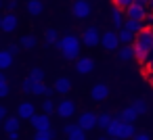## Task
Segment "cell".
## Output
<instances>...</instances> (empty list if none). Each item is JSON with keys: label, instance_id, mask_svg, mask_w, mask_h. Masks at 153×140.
Instances as JSON below:
<instances>
[{"label": "cell", "instance_id": "obj_41", "mask_svg": "<svg viewBox=\"0 0 153 140\" xmlns=\"http://www.w3.org/2000/svg\"><path fill=\"white\" fill-rule=\"evenodd\" d=\"M145 65H147V69L153 73V55H151V59H147V61H145Z\"/></svg>", "mask_w": 153, "mask_h": 140}, {"label": "cell", "instance_id": "obj_31", "mask_svg": "<svg viewBox=\"0 0 153 140\" xmlns=\"http://www.w3.org/2000/svg\"><path fill=\"white\" fill-rule=\"evenodd\" d=\"M44 40H46V44H57V42H59L57 29H46V32H44Z\"/></svg>", "mask_w": 153, "mask_h": 140}, {"label": "cell", "instance_id": "obj_36", "mask_svg": "<svg viewBox=\"0 0 153 140\" xmlns=\"http://www.w3.org/2000/svg\"><path fill=\"white\" fill-rule=\"evenodd\" d=\"M132 140H151V134L149 132H136Z\"/></svg>", "mask_w": 153, "mask_h": 140}, {"label": "cell", "instance_id": "obj_22", "mask_svg": "<svg viewBox=\"0 0 153 140\" xmlns=\"http://www.w3.org/2000/svg\"><path fill=\"white\" fill-rule=\"evenodd\" d=\"M42 11H44V4H42V0H27V13H30L32 17H38V15H42Z\"/></svg>", "mask_w": 153, "mask_h": 140}, {"label": "cell", "instance_id": "obj_10", "mask_svg": "<svg viewBox=\"0 0 153 140\" xmlns=\"http://www.w3.org/2000/svg\"><path fill=\"white\" fill-rule=\"evenodd\" d=\"M126 17H128V19H134V21H145V19L149 17V9L134 2L130 9H126Z\"/></svg>", "mask_w": 153, "mask_h": 140}, {"label": "cell", "instance_id": "obj_42", "mask_svg": "<svg viewBox=\"0 0 153 140\" xmlns=\"http://www.w3.org/2000/svg\"><path fill=\"white\" fill-rule=\"evenodd\" d=\"M0 84H7V75L2 73V69H0Z\"/></svg>", "mask_w": 153, "mask_h": 140}, {"label": "cell", "instance_id": "obj_27", "mask_svg": "<svg viewBox=\"0 0 153 140\" xmlns=\"http://www.w3.org/2000/svg\"><path fill=\"white\" fill-rule=\"evenodd\" d=\"M55 136H57V132L51 127L48 132H36V136L32 140H55Z\"/></svg>", "mask_w": 153, "mask_h": 140}, {"label": "cell", "instance_id": "obj_2", "mask_svg": "<svg viewBox=\"0 0 153 140\" xmlns=\"http://www.w3.org/2000/svg\"><path fill=\"white\" fill-rule=\"evenodd\" d=\"M59 48V52L65 57V61H78L80 59V38L76 34H65L63 38H59V42L55 44Z\"/></svg>", "mask_w": 153, "mask_h": 140}, {"label": "cell", "instance_id": "obj_4", "mask_svg": "<svg viewBox=\"0 0 153 140\" xmlns=\"http://www.w3.org/2000/svg\"><path fill=\"white\" fill-rule=\"evenodd\" d=\"M120 36H117V32H113V29H107V32H103L101 34V46L105 48V50H117L120 48Z\"/></svg>", "mask_w": 153, "mask_h": 140}, {"label": "cell", "instance_id": "obj_32", "mask_svg": "<svg viewBox=\"0 0 153 140\" xmlns=\"http://www.w3.org/2000/svg\"><path fill=\"white\" fill-rule=\"evenodd\" d=\"M30 77H32L34 82H44V69H42V67H34V69L30 71Z\"/></svg>", "mask_w": 153, "mask_h": 140}, {"label": "cell", "instance_id": "obj_9", "mask_svg": "<svg viewBox=\"0 0 153 140\" xmlns=\"http://www.w3.org/2000/svg\"><path fill=\"white\" fill-rule=\"evenodd\" d=\"M97 113H92V111H84L80 117H78V125L84 130V132H90V130H94L97 127Z\"/></svg>", "mask_w": 153, "mask_h": 140}, {"label": "cell", "instance_id": "obj_46", "mask_svg": "<svg viewBox=\"0 0 153 140\" xmlns=\"http://www.w3.org/2000/svg\"><path fill=\"white\" fill-rule=\"evenodd\" d=\"M0 29H2V17H0Z\"/></svg>", "mask_w": 153, "mask_h": 140}, {"label": "cell", "instance_id": "obj_29", "mask_svg": "<svg viewBox=\"0 0 153 140\" xmlns=\"http://www.w3.org/2000/svg\"><path fill=\"white\" fill-rule=\"evenodd\" d=\"M42 113H46V115L57 113V105H55L51 98H44V102H42Z\"/></svg>", "mask_w": 153, "mask_h": 140}, {"label": "cell", "instance_id": "obj_37", "mask_svg": "<svg viewBox=\"0 0 153 140\" xmlns=\"http://www.w3.org/2000/svg\"><path fill=\"white\" fill-rule=\"evenodd\" d=\"M9 92H11L9 82H7V84H0V98H7V96H9Z\"/></svg>", "mask_w": 153, "mask_h": 140}, {"label": "cell", "instance_id": "obj_19", "mask_svg": "<svg viewBox=\"0 0 153 140\" xmlns=\"http://www.w3.org/2000/svg\"><path fill=\"white\" fill-rule=\"evenodd\" d=\"M117 117L122 119V121H128V123H134L136 121V117H138V113H136V109L130 105V107H126V109H122L120 113H117Z\"/></svg>", "mask_w": 153, "mask_h": 140}, {"label": "cell", "instance_id": "obj_40", "mask_svg": "<svg viewBox=\"0 0 153 140\" xmlns=\"http://www.w3.org/2000/svg\"><path fill=\"white\" fill-rule=\"evenodd\" d=\"M7 136H9V140H19V130L17 132H9Z\"/></svg>", "mask_w": 153, "mask_h": 140}, {"label": "cell", "instance_id": "obj_25", "mask_svg": "<svg viewBox=\"0 0 153 140\" xmlns=\"http://www.w3.org/2000/svg\"><path fill=\"white\" fill-rule=\"evenodd\" d=\"M124 27H126V29H130V32L136 36V34H138V32H140L145 25H143V21H134V19H128V17H126V21H124Z\"/></svg>", "mask_w": 153, "mask_h": 140}, {"label": "cell", "instance_id": "obj_39", "mask_svg": "<svg viewBox=\"0 0 153 140\" xmlns=\"http://www.w3.org/2000/svg\"><path fill=\"white\" fill-rule=\"evenodd\" d=\"M17 7H19V2H17V0H11V2H9V4H7V9H9V11H11V13H13V11H15V9H17Z\"/></svg>", "mask_w": 153, "mask_h": 140}, {"label": "cell", "instance_id": "obj_48", "mask_svg": "<svg viewBox=\"0 0 153 140\" xmlns=\"http://www.w3.org/2000/svg\"><path fill=\"white\" fill-rule=\"evenodd\" d=\"M111 140H122V138H111Z\"/></svg>", "mask_w": 153, "mask_h": 140}, {"label": "cell", "instance_id": "obj_35", "mask_svg": "<svg viewBox=\"0 0 153 140\" xmlns=\"http://www.w3.org/2000/svg\"><path fill=\"white\" fill-rule=\"evenodd\" d=\"M7 50H9L13 57H17V55H19V50H21V44H9V46H7Z\"/></svg>", "mask_w": 153, "mask_h": 140}, {"label": "cell", "instance_id": "obj_44", "mask_svg": "<svg viewBox=\"0 0 153 140\" xmlns=\"http://www.w3.org/2000/svg\"><path fill=\"white\" fill-rule=\"evenodd\" d=\"M147 9H149V11L153 13V0H149V4H147Z\"/></svg>", "mask_w": 153, "mask_h": 140}, {"label": "cell", "instance_id": "obj_51", "mask_svg": "<svg viewBox=\"0 0 153 140\" xmlns=\"http://www.w3.org/2000/svg\"><path fill=\"white\" fill-rule=\"evenodd\" d=\"M151 98H153V96H151Z\"/></svg>", "mask_w": 153, "mask_h": 140}, {"label": "cell", "instance_id": "obj_21", "mask_svg": "<svg viewBox=\"0 0 153 140\" xmlns=\"http://www.w3.org/2000/svg\"><path fill=\"white\" fill-rule=\"evenodd\" d=\"M53 92H55V90L46 88L44 82H34V86H32V94H36V96H51Z\"/></svg>", "mask_w": 153, "mask_h": 140}, {"label": "cell", "instance_id": "obj_45", "mask_svg": "<svg viewBox=\"0 0 153 140\" xmlns=\"http://www.w3.org/2000/svg\"><path fill=\"white\" fill-rule=\"evenodd\" d=\"M99 140H111V138H109V136H101Z\"/></svg>", "mask_w": 153, "mask_h": 140}, {"label": "cell", "instance_id": "obj_24", "mask_svg": "<svg viewBox=\"0 0 153 140\" xmlns=\"http://www.w3.org/2000/svg\"><path fill=\"white\" fill-rule=\"evenodd\" d=\"M111 121H113V115H111V113H99V117H97V127L107 130Z\"/></svg>", "mask_w": 153, "mask_h": 140}, {"label": "cell", "instance_id": "obj_43", "mask_svg": "<svg viewBox=\"0 0 153 140\" xmlns=\"http://www.w3.org/2000/svg\"><path fill=\"white\" fill-rule=\"evenodd\" d=\"M134 2H136V4H143V7H147V4H149V0H134Z\"/></svg>", "mask_w": 153, "mask_h": 140}, {"label": "cell", "instance_id": "obj_12", "mask_svg": "<svg viewBox=\"0 0 153 140\" xmlns=\"http://www.w3.org/2000/svg\"><path fill=\"white\" fill-rule=\"evenodd\" d=\"M76 71L86 75V73H92L94 71V59L92 57H80L76 61Z\"/></svg>", "mask_w": 153, "mask_h": 140}, {"label": "cell", "instance_id": "obj_6", "mask_svg": "<svg viewBox=\"0 0 153 140\" xmlns=\"http://www.w3.org/2000/svg\"><path fill=\"white\" fill-rule=\"evenodd\" d=\"M82 42H84V46H88V48H94L97 44H101L99 27H97V25H88V27L84 29V34H82Z\"/></svg>", "mask_w": 153, "mask_h": 140}, {"label": "cell", "instance_id": "obj_7", "mask_svg": "<svg viewBox=\"0 0 153 140\" xmlns=\"http://www.w3.org/2000/svg\"><path fill=\"white\" fill-rule=\"evenodd\" d=\"M57 115H59L61 119L74 117V115H76V102H74L71 98H63V100L57 105Z\"/></svg>", "mask_w": 153, "mask_h": 140}, {"label": "cell", "instance_id": "obj_49", "mask_svg": "<svg viewBox=\"0 0 153 140\" xmlns=\"http://www.w3.org/2000/svg\"><path fill=\"white\" fill-rule=\"evenodd\" d=\"M0 9H2V0H0Z\"/></svg>", "mask_w": 153, "mask_h": 140}, {"label": "cell", "instance_id": "obj_50", "mask_svg": "<svg viewBox=\"0 0 153 140\" xmlns=\"http://www.w3.org/2000/svg\"><path fill=\"white\" fill-rule=\"evenodd\" d=\"M151 55H153V48H151Z\"/></svg>", "mask_w": 153, "mask_h": 140}, {"label": "cell", "instance_id": "obj_14", "mask_svg": "<svg viewBox=\"0 0 153 140\" xmlns=\"http://www.w3.org/2000/svg\"><path fill=\"white\" fill-rule=\"evenodd\" d=\"M107 96H109V88H107L105 84H94V86H92L90 98H92L94 102H103V100H107Z\"/></svg>", "mask_w": 153, "mask_h": 140}, {"label": "cell", "instance_id": "obj_28", "mask_svg": "<svg viewBox=\"0 0 153 140\" xmlns=\"http://www.w3.org/2000/svg\"><path fill=\"white\" fill-rule=\"evenodd\" d=\"M19 44H21V48H34L38 44V40H36V36H23L19 40Z\"/></svg>", "mask_w": 153, "mask_h": 140}, {"label": "cell", "instance_id": "obj_17", "mask_svg": "<svg viewBox=\"0 0 153 140\" xmlns=\"http://www.w3.org/2000/svg\"><path fill=\"white\" fill-rule=\"evenodd\" d=\"M117 57H120V61H124V63H128V61L136 59V50H134V44H124L122 48H117Z\"/></svg>", "mask_w": 153, "mask_h": 140}, {"label": "cell", "instance_id": "obj_3", "mask_svg": "<svg viewBox=\"0 0 153 140\" xmlns=\"http://www.w3.org/2000/svg\"><path fill=\"white\" fill-rule=\"evenodd\" d=\"M109 138H122V140H130L136 134V127L128 121H122L120 117H113V121L109 123V127L105 130Z\"/></svg>", "mask_w": 153, "mask_h": 140}, {"label": "cell", "instance_id": "obj_5", "mask_svg": "<svg viewBox=\"0 0 153 140\" xmlns=\"http://www.w3.org/2000/svg\"><path fill=\"white\" fill-rule=\"evenodd\" d=\"M71 13H74L76 19L84 21V19H88V17L92 15V7H90L88 0H76L74 7H71Z\"/></svg>", "mask_w": 153, "mask_h": 140}, {"label": "cell", "instance_id": "obj_8", "mask_svg": "<svg viewBox=\"0 0 153 140\" xmlns=\"http://www.w3.org/2000/svg\"><path fill=\"white\" fill-rule=\"evenodd\" d=\"M30 121H32V127H34L36 132H48V130L53 127V123H51V115H46V113H40V115L36 113Z\"/></svg>", "mask_w": 153, "mask_h": 140}, {"label": "cell", "instance_id": "obj_33", "mask_svg": "<svg viewBox=\"0 0 153 140\" xmlns=\"http://www.w3.org/2000/svg\"><path fill=\"white\" fill-rule=\"evenodd\" d=\"M134 4V0H113V7H117V9H130Z\"/></svg>", "mask_w": 153, "mask_h": 140}, {"label": "cell", "instance_id": "obj_47", "mask_svg": "<svg viewBox=\"0 0 153 140\" xmlns=\"http://www.w3.org/2000/svg\"><path fill=\"white\" fill-rule=\"evenodd\" d=\"M151 86H153V73H151Z\"/></svg>", "mask_w": 153, "mask_h": 140}, {"label": "cell", "instance_id": "obj_13", "mask_svg": "<svg viewBox=\"0 0 153 140\" xmlns=\"http://www.w3.org/2000/svg\"><path fill=\"white\" fill-rule=\"evenodd\" d=\"M17 27H19V19H17L15 13L9 11V13L2 17V32H4V34H13Z\"/></svg>", "mask_w": 153, "mask_h": 140}, {"label": "cell", "instance_id": "obj_11", "mask_svg": "<svg viewBox=\"0 0 153 140\" xmlns=\"http://www.w3.org/2000/svg\"><path fill=\"white\" fill-rule=\"evenodd\" d=\"M67 140H86V132L78 125V123H65L63 125Z\"/></svg>", "mask_w": 153, "mask_h": 140}, {"label": "cell", "instance_id": "obj_1", "mask_svg": "<svg viewBox=\"0 0 153 140\" xmlns=\"http://www.w3.org/2000/svg\"><path fill=\"white\" fill-rule=\"evenodd\" d=\"M134 50H136V61L145 63L151 55V48H153V29L149 27H143L136 36H134Z\"/></svg>", "mask_w": 153, "mask_h": 140}, {"label": "cell", "instance_id": "obj_30", "mask_svg": "<svg viewBox=\"0 0 153 140\" xmlns=\"http://www.w3.org/2000/svg\"><path fill=\"white\" fill-rule=\"evenodd\" d=\"M132 107L136 109V113H138V115H143V113H147V111H149V105H147V100H145V98L134 100V102H132Z\"/></svg>", "mask_w": 153, "mask_h": 140}, {"label": "cell", "instance_id": "obj_23", "mask_svg": "<svg viewBox=\"0 0 153 140\" xmlns=\"http://www.w3.org/2000/svg\"><path fill=\"white\" fill-rule=\"evenodd\" d=\"M9 67H13V55L4 48V50H0V69H9Z\"/></svg>", "mask_w": 153, "mask_h": 140}, {"label": "cell", "instance_id": "obj_15", "mask_svg": "<svg viewBox=\"0 0 153 140\" xmlns=\"http://www.w3.org/2000/svg\"><path fill=\"white\" fill-rule=\"evenodd\" d=\"M109 17H111V23L115 25V32L124 27V21H126V11H124V9H117V7H113Z\"/></svg>", "mask_w": 153, "mask_h": 140}, {"label": "cell", "instance_id": "obj_16", "mask_svg": "<svg viewBox=\"0 0 153 140\" xmlns=\"http://www.w3.org/2000/svg\"><path fill=\"white\" fill-rule=\"evenodd\" d=\"M34 115H36V107H34L32 102H21V105L17 107V117H19V119H27V121H30Z\"/></svg>", "mask_w": 153, "mask_h": 140}, {"label": "cell", "instance_id": "obj_34", "mask_svg": "<svg viewBox=\"0 0 153 140\" xmlns=\"http://www.w3.org/2000/svg\"><path fill=\"white\" fill-rule=\"evenodd\" d=\"M32 86H34V80L27 75V77L23 80V84H21V90H23L25 94H32Z\"/></svg>", "mask_w": 153, "mask_h": 140}, {"label": "cell", "instance_id": "obj_38", "mask_svg": "<svg viewBox=\"0 0 153 140\" xmlns=\"http://www.w3.org/2000/svg\"><path fill=\"white\" fill-rule=\"evenodd\" d=\"M7 117H9V111H7V107H4V105H0V123H2Z\"/></svg>", "mask_w": 153, "mask_h": 140}, {"label": "cell", "instance_id": "obj_26", "mask_svg": "<svg viewBox=\"0 0 153 140\" xmlns=\"http://www.w3.org/2000/svg\"><path fill=\"white\" fill-rule=\"evenodd\" d=\"M117 36H120V42H122V44H132V42H134V34H132L130 29H126V27L117 29Z\"/></svg>", "mask_w": 153, "mask_h": 140}, {"label": "cell", "instance_id": "obj_20", "mask_svg": "<svg viewBox=\"0 0 153 140\" xmlns=\"http://www.w3.org/2000/svg\"><path fill=\"white\" fill-rule=\"evenodd\" d=\"M19 123H21V119H19V117L9 115V117L2 121V127H4V132L9 134V132H17V130H19Z\"/></svg>", "mask_w": 153, "mask_h": 140}, {"label": "cell", "instance_id": "obj_18", "mask_svg": "<svg viewBox=\"0 0 153 140\" xmlns=\"http://www.w3.org/2000/svg\"><path fill=\"white\" fill-rule=\"evenodd\" d=\"M53 90L57 92V94H67V92H71V80L69 77H57V82H55V86H53Z\"/></svg>", "mask_w": 153, "mask_h": 140}]
</instances>
